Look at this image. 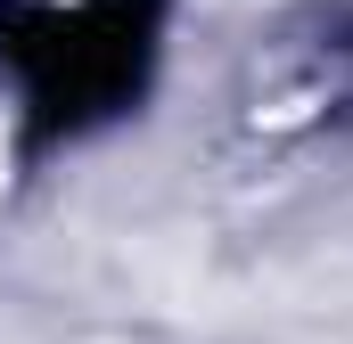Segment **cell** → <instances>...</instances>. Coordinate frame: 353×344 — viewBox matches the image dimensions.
<instances>
[{"label": "cell", "instance_id": "obj_1", "mask_svg": "<svg viewBox=\"0 0 353 344\" xmlns=\"http://www.w3.org/2000/svg\"><path fill=\"white\" fill-rule=\"evenodd\" d=\"M239 115H247V131H271V140H312V131L345 123L353 115V33H345V17H304V25L255 41Z\"/></svg>", "mask_w": 353, "mask_h": 344}]
</instances>
